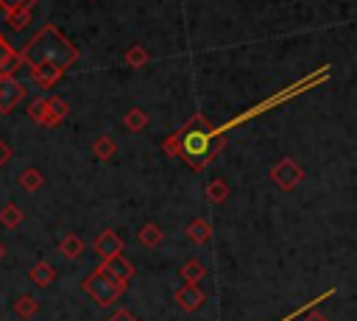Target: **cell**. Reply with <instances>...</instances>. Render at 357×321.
<instances>
[{
	"label": "cell",
	"mask_w": 357,
	"mask_h": 321,
	"mask_svg": "<svg viewBox=\"0 0 357 321\" xmlns=\"http://www.w3.org/2000/svg\"><path fill=\"white\" fill-rule=\"evenodd\" d=\"M22 64L28 67H56V70H70L78 61V50L70 39L59 33L56 25H45L22 50H20Z\"/></svg>",
	"instance_id": "obj_1"
},
{
	"label": "cell",
	"mask_w": 357,
	"mask_h": 321,
	"mask_svg": "<svg viewBox=\"0 0 357 321\" xmlns=\"http://www.w3.org/2000/svg\"><path fill=\"white\" fill-rule=\"evenodd\" d=\"M226 128L223 126H206V120L201 114H195L176 137L181 142V156L190 162L192 170H204L206 162L223 148L226 142Z\"/></svg>",
	"instance_id": "obj_2"
},
{
	"label": "cell",
	"mask_w": 357,
	"mask_h": 321,
	"mask_svg": "<svg viewBox=\"0 0 357 321\" xmlns=\"http://www.w3.org/2000/svg\"><path fill=\"white\" fill-rule=\"evenodd\" d=\"M81 290L95 301V304H100V307H112L123 293H126V288L123 285H117V282H112L106 274H100L98 268L81 282Z\"/></svg>",
	"instance_id": "obj_3"
},
{
	"label": "cell",
	"mask_w": 357,
	"mask_h": 321,
	"mask_svg": "<svg viewBox=\"0 0 357 321\" xmlns=\"http://www.w3.org/2000/svg\"><path fill=\"white\" fill-rule=\"evenodd\" d=\"M301 179H304V167H301L296 159H290V156L279 159V162L271 167V181H273L279 190H293L296 184H301Z\"/></svg>",
	"instance_id": "obj_4"
},
{
	"label": "cell",
	"mask_w": 357,
	"mask_h": 321,
	"mask_svg": "<svg viewBox=\"0 0 357 321\" xmlns=\"http://www.w3.org/2000/svg\"><path fill=\"white\" fill-rule=\"evenodd\" d=\"M98 271L100 274H106L112 282H117V285H128L131 282V276H134V265L128 262V260H123V254H114V257H109V260H103L100 265H98Z\"/></svg>",
	"instance_id": "obj_5"
},
{
	"label": "cell",
	"mask_w": 357,
	"mask_h": 321,
	"mask_svg": "<svg viewBox=\"0 0 357 321\" xmlns=\"http://www.w3.org/2000/svg\"><path fill=\"white\" fill-rule=\"evenodd\" d=\"M22 95H25V87H22L17 78L0 75V112H3V114H8V112L22 100Z\"/></svg>",
	"instance_id": "obj_6"
},
{
	"label": "cell",
	"mask_w": 357,
	"mask_h": 321,
	"mask_svg": "<svg viewBox=\"0 0 357 321\" xmlns=\"http://www.w3.org/2000/svg\"><path fill=\"white\" fill-rule=\"evenodd\" d=\"M173 299H176V304H178L181 310H187V313H195V310L204 307V301H206V296H204V290H201L198 285H181V288L173 293Z\"/></svg>",
	"instance_id": "obj_7"
},
{
	"label": "cell",
	"mask_w": 357,
	"mask_h": 321,
	"mask_svg": "<svg viewBox=\"0 0 357 321\" xmlns=\"http://www.w3.org/2000/svg\"><path fill=\"white\" fill-rule=\"evenodd\" d=\"M95 251L100 254V260H109V257H114V254L123 251V237L114 234V229H103L95 237Z\"/></svg>",
	"instance_id": "obj_8"
},
{
	"label": "cell",
	"mask_w": 357,
	"mask_h": 321,
	"mask_svg": "<svg viewBox=\"0 0 357 321\" xmlns=\"http://www.w3.org/2000/svg\"><path fill=\"white\" fill-rule=\"evenodd\" d=\"M61 75H64V73L56 70V67H31V78H33L42 89H50Z\"/></svg>",
	"instance_id": "obj_9"
},
{
	"label": "cell",
	"mask_w": 357,
	"mask_h": 321,
	"mask_svg": "<svg viewBox=\"0 0 357 321\" xmlns=\"http://www.w3.org/2000/svg\"><path fill=\"white\" fill-rule=\"evenodd\" d=\"M114 151H117V142H114V137H112V134H100V137L92 142V154H95V159H100V162L112 159V156H114Z\"/></svg>",
	"instance_id": "obj_10"
},
{
	"label": "cell",
	"mask_w": 357,
	"mask_h": 321,
	"mask_svg": "<svg viewBox=\"0 0 357 321\" xmlns=\"http://www.w3.org/2000/svg\"><path fill=\"white\" fill-rule=\"evenodd\" d=\"M178 274H181V279H184L187 285H198V282L206 276V265H204L201 260H187Z\"/></svg>",
	"instance_id": "obj_11"
},
{
	"label": "cell",
	"mask_w": 357,
	"mask_h": 321,
	"mask_svg": "<svg viewBox=\"0 0 357 321\" xmlns=\"http://www.w3.org/2000/svg\"><path fill=\"white\" fill-rule=\"evenodd\" d=\"M28 117L39 126H56V120L47 114V98H36L31 106H28Z\"/></svg>",
	"instance_id": "obj_12"
},
{
	"label": "cell",
	"mask_w": 357,
	"mask_h": 321,
	"mask_svg": "<svg viewBox=\"0 0 357 321\" xmlns=\"http://www.w3.org/2000/svg\"><path fill=\"white\" fill-rule=\"evenodd\" d=\"M187 237H190L192 243H206V240L212 237V226H209V221H204V218L190 221V223H187Z\"/></svg>",
	"instance_id": "obj_13"
},
{
	"label": "cell",
	"mask_w": 357,
	"mask_h": 321,
	"mask_svg": "<svg viewBox=\"0 0 357 321\" xmlns=\"http://www.w3.org/2000/svg\"><path fill=\"white\" fill-rule=\"evenodd\" d=\"M39 313V301L31 296V293H22L17 301H14V315L17 318H33Z\"/></svg>",
	"instance_id": "obj_14"
},
{
	"label": "cell",
	"mask_w": 357,
	"mask_h": 321,
	"mask_svg": "<svg viewBox=\"0 0 357 321\" xmlns=\"http://www.w3.org/2000/svg\"><path fill=\"white\" fill-rule=\"evenodd\" d=\"M17 181H20V187H22V190H28V193H36V190L45 184V176H42L36 167H25V170L17 176Z\"/></svg>",
	"instance_id": "obj_15"
},
{
	"label": "cell",
	"mask_w": 357,
	"mask_h": 321,
	"mask_svg": "<svg viewBox=\"0 0 357 321\" xmlns=\"http://www.w3.org/2000/svg\"><path fill=\"white\" fill-rule=\"evenodd\" d=\"M53 279H56V268H53L50 262L42 260V262H36V265L31 268V282H33V285H42V288H45V285H50Z\"/></svg>",
	"instance_id": "obj_16"
},
{
	"label": "cell",
	"mask_w": 357,
	"mask_h": 321,
	"mask_svg": "<svg viewBox=\"0 0 357 321\" xmlns=\"http://www.w3.org/2000/svg\"><path fill=\"white\" fill-rule=\"evenodd\" d=\"M59 251H61L67 260H78V257H81V251H84V240H81L78 234H67V237H61Z\"/></svg>",
	"instance_id": "obj_17"
},
{
	"label": "cell",
	"mask_w": 357,
	"mask_h": 321,
	"mask_svg": "<svg viewBox=\"0 0 357 321\" xmlns=\"http://www.w3.org/2000/svg\"><path fill=\"white\" fill-rule=\"evenodd\" d=\"M137 237H139V243H142L145 248H156V246L162 243V229H159L156 223H145Z\"/></svg>",
	"instance_id": "obj_18"
},
{
	"label": "cell",
	"mask_w": 357,
	"mask_h": 321,
	"mask_svg": "<svg viewBox=\"0 0 357 321\" xmlns=\"http://www.w3.org/2000/svg\"><path fill=\"white\" fill-rule=\"evenodd\" d=\"M206 198H209L212 204H223V201L229 198V184H226L223 179H212V181L206 184Z\"/></svg>",
	"instance_id": "obj_19"
},
{
	"label": "cell",
	"mask_w": 357,
	"mask_h": 321,
	"mask_svg": "<svg viewBox=\"0 0 357 321\" xmlns=\"http://www.w3.org/2000/svg\"><path fill=\"white\" fill-rule=\"evenodd\" d=\"M0 223H3L6 229H17V226L22 223V209H20L17 204H6V207L0 209Z\"/></svg>",
	"instance_id": "obj_20"
},
{
	"label": "cell",
	"mask_w": 357,
	"mask_h": 321,
	"mask_svg": "<svg viewBox=\"0 0 357 321\" xmlns=\"http://www.w3.org/2000/svg\"><path fill=\"white\" fill-rule=\"evenodd\" d=\"M47 114H50V117L56 120V126H59V123H64V117H70V106H67L61 98L53 95V98H47Z\"/></svg>",
	"instance_id": "obj_21"
},
{
	"label": "cell",
	"mask_w": 357,
	"mask_h": 321,
	"mask_svg": "<svg viewBox=\"0 0 357 321\" xmlns=\"http://www.w3.org/2000/svg\"><path fill=\"white\" fill-rule=\"evenodd\" d=\"M145 126H148L145 112H142V109H128V114H126V128H128V131H142Z\"/></svg>",
	"instance_id": "obj_22"
},
{
	"label": "cell",
	"mask_w": 357,
	"mask_h": 321,
	"mask_svg": "<svg viewBox=\"0 0 357 321\" xmlns=\"http://www.w3.org/2000/svg\"><path fill=\"white\" fill-rule=\"evenodd\" d=\"M145 61H148V50H145V47L134 45V47L126 50V64H128V67H142Z\"/></svg>",
	"instance_id": "obj_23"
},
{
	"label": "cell",
	"mask_w": 357,
	"mask_h": 321,
	"mask_svg": "<svg viewBox=\"0 0 357 321\" xmlns=\"http://www.w3.org/2000/svg\"><path fill=\"white\" fill-rule=\"evenodd\" d=\"M33 3H36V0H0V8H3L6 14H14V11H31Z\"/></svg>",
	"instance_id": "obj_24"
},
{
	"label": "cell",
	"mask_w": 357,
	"mask_h": 321,
	"mask_svg": "<svg viewBox=\"0 0 357 321\" xmlns=\"http://www.w3.org/2000/svg\"><path fill=\"white\" fill-rule=\"evenodd\" d=\"M6 17H8V25L14 31H22L31 22V11H14V14H6Z\"/></svg>",
	"instance_id": "obj_25"
},
{
	"label": "cell",
	"mask_w": 357,
	"mask_h": 321,
	"mask_svg": "<svg viewBox=\"0 0 357 321\" xmlns=\"http://www.w3.org/2000/svg\"><path fill=\"white\" fill-rule=\"evenodd\" d=\"M162 148H165V154H167V156H181V142H178V137H176V134H170V137L162 142Z\"/></svg>",
	"instance_id": "obj_26"
},
{
	"label": "cell",
	"mask_w": 357,
	"mask_h": 321,
	"mask_svg": "<svg viewBox=\"0 0 357 321\" xmlns=\"http://www.w3.org/2000/svg\"><path fill=\"white\" fill-rule=\"evenodd\" d=\"M106 321H139L131 310H126V307H117L112 315H106Z\"/></svg>",
	"instance_id": "obj_27"
},
{
	"label": "cell",
	"mask_w": 357,
	"mask_h": 321,
	"mask_svg": "<svg viewBox=\"0 0 357 321\" xmlns=\"http://www.w3.org/2000/svg\"><path fill=\"white\" fill-rule=\"evenodd\" d=\"M301 321H329V318H326V315H324V313H318V310H307V313H304V318H301Z\"/></svg>",
	"instance_id": "obj_28"
},
{
	"label": "cell",
	"mask_w": 357,
	"mask_h": 321,
	"mask_svg": "<svg viewBox=\"0 0 357 321\" xmlns=\"http://www.w3.org/2000/svg\"><path fill=\"white\" fill-rule=\"evenodd\" d=\"M8 159H11V148H8V145H6L3 140H0V167H3V165H6Z\"/></svg>",
	"instance_id": "obj_29"
},
{
	"label": "cell",
	"mask_w": 357,
	"mask_h": 321,
	"mask_svg": "<svg viewBox=\"0 0 357 321\" xmlns=\"http://www.w3.org/2000/svg\"><path fill=\"white\" fill-rule=\"evenodd\" d=\"M3 257H6V246L0 243V260H3Z\"/></svg>",
	"instance_id": "obj_30"
}]
</instances>
